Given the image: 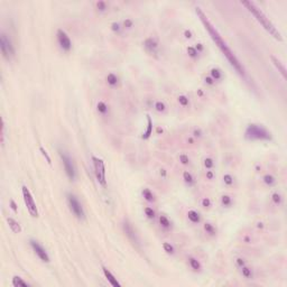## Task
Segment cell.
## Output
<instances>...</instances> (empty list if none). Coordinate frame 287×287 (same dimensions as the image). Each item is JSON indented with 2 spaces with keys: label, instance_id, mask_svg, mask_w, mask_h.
Here are the masks:
<instances>
[{
  "label": "cell",
  "instance_id": "cell-50",
  "mask_svg": "<svg viewBox=\"0 0 287 287\" xmlns=\"http://www.w3.org/2000/svg\"><path fill=\"white\" fill-rule=\"evenodd\" d=\"M184 35H185V37H186V38H191V37H192V33H191L190 30H185Z\"/></svg>",
  "mask_w": 287,
  "mask_h": 287
},
{
  "label": "cell",
  "instance_id": "cell-49",
  "mask_svg": "<svg viewBox=\"0 0 287 287\" xmlns=\"http://www.w3.org/2000/svg\"><path fill=\"white\" fill-rule=\"evenodd\" d=\"M195 50L197 51V52H202L203 51V45L202 44H196V46H195Z\"/></svg>",
  "mask_w": 287,
  "mask_h": 287
},
{
  "label": "cell",
  "instance_id": "cell-37",
  "mask_svg": "<svg viewBox=\"0 0 287 287\" xmlns=\"http://www.w3.org/2000/svg\"><path fill=\"white\" fill-rule=\"evenodd\" d=\"M188 53L192 59H196L197 55H199V52H197V51L195 50V47H193V46L188 47Z\"/></svg>",
  "mask_w": 287,
  "mask_h": 287
},
{
  "label": "cell",
  "instance_id": "cell-44",
  "mask_svg": "<svg viewBox=\"0 0 287 287\" xmlns=\"http://www.w3.org/2000/svg\"><path fill=\"white\" fill-rule=\"evenodd\" d=\"M204 81H205V83H206V84H209V85H213L214 83H215V81L212 79L211 76H206V77L204 79Z\"/></svg>",
  "mask_w": 287,
  "mask_h": 287
},
{
  "label": "cell",
  "instance_id": "cell-36",
  "mask_svg": "<svg viewBox=\"0 0 287 287\" xmlns=\"http://www.w3.org/2000/svg\"><path fill=\"white\" fill-rule=\"evenodd\" d=\"M214 166V161L212 158H210V157H206V158L204 159V167L206 168V170H212Z\"/></svg>",
  "mask_w": 287,
  "mask_h": 287
},
{
  "label": "cell",
  "instance_id": "cell-21",
  "mask_svg": "<svg viewBox=\"0 0 287 287\" xmlns=\"http://www.w3.org/2000/svg\"><path fill=\"white\" fill-rule=\"evenodd\" d=\"M141 194H143L144 199L146 200L147 202H154L155 201V196H154V194L149 188H144Z\"/></svg>",
  "mask_w": 287,
  "mask_h": 287
},
{
  "label": "cell",
  "instance_id": "cell-31",
  "mask_svg": "<svg viewBox=\"0 0 287 287\" xmlns=\"http://www.w3.org/2000/svg\"><path fill=\"white\" fill-rule=\"evenodd\" d=\"M163 249H164V251L166 252V254H168V255H173L174 252H175V248H174L173 245L170 242L163 243Z\"/></svg>",
  "mask_w": 287,
  "mask_h": 287
},
{
  "label": "cell",
  "instance_id": "cell-18",
  "mask_svg": "<svg viewBox=\"0 0 287 287\" xmlns=\"http://www.w3.org/2000/svg\"><path fill=\"white\" fill-rule=\"evenodd\" d=\"M188 218L192 223H199L201 221V215L195 210H190L188 212Z\"/></svg>",
  "mask_w": 287,
  "mask_h": 287
},
{
  "label": "cell",
  "instance_id": "cell-15",
  "mask_svg": "<svg viewBox=\"0 0 287 287\" xmlns=\"http://www.w3.org/2000/svg\"><path fill=\"white\" fill-rule=\"evenodd\" d=\"M7 223H8L9 228H10V230H11L14 233H20L21 232L20 224H19L15 219H12V218H8V219H7Z\"/></svg>",
  "mask_w": 287,
  "mask_h": 287
},
{
  "label": "cell",
  "instance_id": "cell-25",
  "mask_svg": "<svg viewBox=\"0 0 287 287\" xmlns=\"http://www.w3.org/2000/svg\"><path fill=\"white\" fill-rule=\"evenodd\" d=\"M263 181H264L265 184L268 185V186H272V185L276 183V179L272 175V174H266V175L263 177Z\"/></svg>",
  "mask_w": 287,
  "mask_h": 287
},
{
  "label": "cell",
  "instance_id": "cell-17",
  "mask_svg": "<svg viewBox=\"0 0 287 287\" xmlns=\"http://www.w3.org/2000/svg\"><path fill=\"white\" fill-rule=\"evenodd\" d=\"M152 120L149 116H147V128L146 131L143 134V139H145V140L148 139L152 136Z\"/></svg>",
  "mask_w": 287,
  "mask_h": 287
},
{
  "label": "cell",
  "instance_id": "cell-27",
  "mask_svg": "<svg viewBox=\"0 0 287 287\" xmlns=\"http://www.w3.org/2000/svg\"><path fill=\"white\" fill-rule=\"evenodd\" d=\"M204 230H205L206 233L211 234V236H214V234L217 233V229H215V227L210 222L204 223Z\"/></svg>",
  "mask_w": 287,
  "mask_h": 287
},
{
  "label": "cell",
  "instance_id": "cell-35",
  "mask_svg": "<svg viewBox=\"0 0 287 287\" xmlns=\"http://www.w3.org/2000/svg\"><path fill=\"white\" fill-rule=\"evenodd\" d=\"M145 214H146V217L148 218V219H154L156 215L155 211L152 210V208H149V206H147V208H145Z\"/></svg>",
  "mask_w": 287,
  "mask_h": 287
},
{
  "label": "cell",
  "instance_id": "cell-20",
  "mask_svg": "<svg viewBox=\"0 0 287 287\" xmlns=\"http://www.w3.org/2000/svg\"><path fill=\"white\" fill-rule=\"evenodd\" d=\"M106 81L110 86H116L119 82V77L114 73H109L106 77Z\"/></svg>",
  "mask_w": 287,
  "mask_h": 287
},
{
  "label": "cell",
  "instance_id": "cell-38",
  "mask_svg": "<svg viewBox=\"0 0 287 287\" xmlns=\"http://www.w3.org/2000/svg\"><path fill=\"white\" fill-rule=\"evenodd\" d=\"M111 29H112V32H114V33H120L121 32V29H122V26H121V24L120 23H112L111 24Z\"/></svg>",
  "mask_w": 287,
  "mask_h": 287
},
{
  "label": "cell",
  "instance_id": "cell-40",
  "mask_svg": "<svg viewBox=\"0 0 287 287\" xmlns=\"http://www.w3.org/2000/svg\"><path fill=\"white\" fill-rule=\"evenodd\" d=\"M201 204H202L203 208H210L211 206V200L209 197H203L202 201H201Z\"/></svg>",
  "mask_w": 287,
  "mask_h": 287
},
{
  "label": "cell",
  "instance_id": "cell-30",
  "mask_svg": "<svg viewBox=\"0 0 287 287\" xmlns=\"http://www.w3.org/2000/svg\"><path fill=\"white\" fill-rule=\"evenodd\" d=\"M221 204H222L224 208H230L232 204L231 196H229V195H222V196H221Z\"/></svg>",
  "mask_w": 287,
  "mask_h": 287
},
{
  "label": "cell",
  "instance_id": "cell-4",
  "mask_svg": "<svg viewBox=\"0 0 287 287\" xmlns=\"http://www.w3.org/2000/svg\"><path fill=\"white\" fill-rule=\"evenodd\" d=\"M0 48H1L2 56L8 61H10L15 56V46L12 44L10 37L3 32H1L0 34Z\"/></svg>",
  "mask_w": 287,
  "mask_h": 287
},
{
  "label": "cell",
  "instance_id": "cell-45",
  "mask_svg": "<svg viewBox=\"0 0 287 287\" xmlns=\"http://www.w3.org/2000/svg\"><path fill=\"white\" fill-rule=\"evenodd\" d=\"M193 136L195 138H200L202 137V131H201V129H194L193 131Z\"/></svg>",
  "mask_w": 287,
  "mask_h": 287
},
{
  "label": "cell",
  "instance_id": "cell-43",
  "mask_svg": "<svg viewBox=\"0 0 287 287\" xmlns=\"http://www.w3.org/2000/svg\"><path fill=\"white\" fill-rule=\"evenodd\" d=\"M132 25H134V23H132L131 19H126V20L123 21V27L125 28H131Z\"/></svg>",
  "mask_w": 287,
  "mask_h": 287
},
{
  "label": "cell",
  "instance_id": "cell-34",
  "mask_svg": "<svg viewBox=\"0 0 287 287\" xmlns=\"http://www.w3.org/2000/svg\"><path fill=\"white\" fill-rule=\"evenodd\" d=\"M223 183L227 185V186H231L233 184V177H232L230 174H224L223 175Z\"/></svg>",
  "mask_w": 287,
  "mask_h": 287
},
{
  "label": "cell",
  "instance_id": "cell-29",
  "mask_svg": "<svg viewBox=\"0 0 287 287\" xmlns=\"http://www.w3.org/2000/svg\"><path fill=\"white\" fill-rule=\"evenodd\" d=\"M272 201L275 205H280L281 203H283V196H281V194L278 193V192L274 193L272 195Z\"/></svg>",
  "mask_w": 287,
  "mask_h": 287
},
{
  "label": "cell",
  "instance_id": "cell-6",
  "mask_svg": "<svg viewBox=\"0 0 287 287\" xmlns=\"http://www.w3.org/2000/svg\"><path fill=\"white\" fill-rule=\"evenodd\" d=\"M60 157H61V161L63 163V166H64L65 170V174L68 177L70 181H75L76 179V168L74 166V163L72 161L68 154H66L65 152H62L60 150Z\"/></svg>",
  "mask_w": 287,
  "mask_h": 287
},
{
  "label": "cell",
  "instance_id": "cell-14",
  "mask_svg": "<svg viewBox=\"0 0 287 287\" xmlns=\"http://www.w3.org/2000/svg\"><path fill=\"white\" fill-rule=\"evenodd\" d=\"M270 60H272V64L275 65V68L278 70L279 73L283 75V77H284V79H286V68H285L284 64H283V63H281V62L279 61L277 57H275V56H270Z\"/></svg>",
  "mask_w": 287,
  "mask_h": 287
},
{
  "label": "cell",
  "instance_id": "cell-16",
  "mask_svg": "<svg viewBox=\"0 0 287 287\" xmlns=\"http://www.w3.org/2000/svg\"><path fill=\"white\" fill-rule=\"evenodd\" d=\"M188 265H190V267L194 270V272H200V270L202 269V265H201L200 260L194 257L188 258Z\"/></svg>",
  "mask_w": 287,
  "mask_h": 287
},
{
  "label": "cell",
  "instance_id": "cell-48",
  "mask_svg": "<svg viewBox=\"0 0 287 287\" xmlns=\"http://www.w3.org/2000/svg\"><path fill=\"white\" fill-rule=\"evenodd\" d=\"M10 208L12 209V211H14V212H17V205H16V203H15V201H14V200H11V201H10Z\"/></svg>",
  "mask_w": 287,
  "mask_h": 287
},
{
  "label": "cell",
  "instance_id": "cell-42",
  "mask_svg": "<svg viewBox=\"0 0 287 287\" xmlns=\"http://www.w3.org/2000/svg\"><path fill=\"white\" fill-rule=\"evenodd\" d=\"M236 265H237L239 268H241V267L246 266V261H245V259H242V258H237V259H236Z\"/></svg>",
  "mask_w": 287,
  "mask_h": 287
},
{
  "label": "cell",
  "instance_id": "cell-1",
  "mask_svg": "<svg viewBox=\"0 0 287 287\" xmlns=\"http://www.w3.org/2000/svg\"><path fill=\"white\" fill-rule=\"evenodd\" d=\"M196 15H197V17L200 18L201 23L203 24L204 28L208 30V33L210 34V36H211V38H212V41L214 42V44L217 45L218 48L221 51V53L226 56V59L228 60V62L230 63V64H231L232 68L237 71V73L239 74L241 77H243V79H247L246 70H245V68H243L242 64L240 63V61L238 60V57L236 56V54H234L233 52L231 51V48L228 46V44H227L226 41H224V39L222 38V36L220 35V33L218 32L217 28H215V27L212 25L211 21L209 20V18L206 17V15H205L204 12L202 11V9L199 8V7L196 8Z\"/></svg>",
  "mask_w": 287,
  "mask_h": 287
},
{
  "label": "cell",
  "instance_id": "cell-41",
  "mask_svg": "<svg viewBox=\"0 0 287 287\" xmlns=\"http://www.w3.org/2000/svg\"><path fill=\"white\" fill-rule=\"evenodd\" d=\"M97 8L99 9L100 11H104L107 9V2H104V1H98Z\"/></svg>",
  "mask_w": 287,
  "mask_h": 287
},
{
  "label": "cell",
  "instance_id": "cell-46",
  "mask_svg": "<svg viewBox=\"0 0 287 287\" xmlns=\"http://www.w3.org/2000/svg\"><path fill=\"white\" fill-rule=\"evenodd\" d=\"M213 177H214L213 170H206V179H213Z\"/></svg>",
  "mask_w": 287,
  "mask_h": 287
},
{
  "label": "cell",
  "instance_id": "cell-26",
  "mask_svg": "<svg viewBox=\"0 0 287 287\" xmlns=\"http://www.w3.org/2000/svg\"><path fill=\"white\" fill-rule=\"evenodd\" d=\"M241 274H242L243 277H245V278H247V279L252 278V276H254L251 268H249V267H247V266L241 267Z\"/></svg>",
  "mask_w": 287,
  "mask_h": 287
},
{
  "label": "cell",
  "instance_id": "cell-9",
  "mask_svg": "<svg viewBox=\"0 0 287 287\" xmlns=\"http://www.w3.org/2000/svg\"><path fill=\"white\" fill-rule=\"evenodd\" d=\"M56 36H57V43H59L60 47L64 52H70L72 48V42H71L70 36L66 34V32L60 28V29H57Z\"/></svg>",
  "mask_w": 287,
  "mask_h": 287
},
{
  "label": "cell",
  "instance_id": "cell-22",
  "mask_svg": "<svg viewBox=\"0 0 287 287\" xmlns=\"http://www.w3.org/2000/svg\"><path fill=\"white\" fill-rule=\"evenodd\" d=\"M97 110L98 112H99L100 114H102V116H106L107 113H108L109 111V108L108 106L106 104V102H103V101H99L97 104Z\"/></svg>",
  "mask_w": 287,
  "mask_h": 287
},
{
  "label": "cell",
  "instance_id": "cell-8",
  "mask_svg": "<svg viewBox=\"0 0 287 287\" xmlns=\"http://www.w3.org/2000/svg\"><path fill=\"white\" fill-rule=\"evenodd\" d=\"M23 197H24V202L26 205L27 210L29 212V214L33 218H37L38 217V210L37 206H36V202L34 197H33V194L30 193V191L27 188V186H23Z\"/></svg>",
  "mask_w": 287,
  "mask_h": 287
},
{
  "label": "cell",
  "instance_id": "cell-32",
  "mask_svg": "<svg viewBox=\"0 0 287 287\" xmlns=\"http://www.w3.org/2000/svg\"><path fill=\"white\" fill-rule=\"evenodd\" d=\"M154 108L157 112H165L166 111V104L161 101H156L154 104Z\"/></svg>",
  "mask_w": 287,
  "mask_h": 287
},
{
  "label": "cell",
  "instance_id": "cell-11",
  "mask_svg": "<svg viewBox=\"0 0 287 287\" xmlns=\"http://www.w3.org/2000/svg\"><path fill=\"white\" fill-rule=\"evenodd\" d=\"M123 232L126 233L127 237L134 243H139V239H138V236L136 233L135 229H134V227L131 226V223L129 222L128 220H126L123 222Z\"/></svg>",
  "mask_w": 287,
  "mask_h": 287
},
{
  "label": "cell",
  "instance_id": "cell-3",
  "mask_svg": "<svg viewBox=\"0 0 287 287\" xmlns=\"http://www.w3.org/2000/svg\"><path fill=\"white\" fill-rule=\"evenodd\" d=\"M245 138L248 140H272V132L261 125L250 123L245 131Z\"/></svg>",
  "mask_w": 287,
  "mask_h": 287
},
{
  "label": "cell",
  "instance_id": "cell-13",
  "mask_svg": "<svg viewBox=\"0 0 287 287\" xmlns=\"http://www.w3.org/2000/svg\"><path fill=\"white\" fill-rule=\"evenodd\" d=\"M144 45H145V48L152 54L155 53L156 51H157V48H158V42L152 37L147 38L146 41H145V43H144Z\"/></svg>",
  "mask_w": 287,
  "mask_h": 287
},
{
  "label": "cell",
  "instance_id": "cell-33",
  "mask_svg": "<svg viewBox=\"0 0 287 287\" xmlns=\"http://www.w3.org/2000/svg\"><path fill=\"white\" fill-rule=\"evenodd\" d=\"M177 100H179V103L182 107H188V104H190V100H188V98L186 97V95H184V94L179 95Z\"/></svg>",
  "mask_w": 287,
  "mask_h": 287
},
{
  "label": "cell",
  "instance_id": "cell-19",
  "mask_svg": "<svg viewBox=\"0 0 287 287\" xmlns=\"http://www.w3.org/2000/svg\"><path fill=\"white\" fill-rule=\"evenodd\" d=\"M12 286L14 287H28L29 284L19 276H14L12 277Z\"/></svg>",
  "mask_w": 287,
  "mask_h": 287
},
{
  "label": "cell",
  "instance_id": "cell-7",
  "mask_svg": "<svg viewBox=\"0 0 287 287\" xmlns=\"http://www.w3.org/2000/svg\"><path fill=\"white\" fill-rule=\"evenodd\" d=\"M68 206H70L71 212L75 215V218H77L79 220H84L85 219V212L84 209H83L82 204L80 203L79 199L72 193L68 194Z\"/></svg>",
  "mask_w": 287,
  "mask_h": 287
},
{
  "label": "cell",
  "instance_id": "cell-10",
  "mask_svg": "<svg viewBox=\"0 0 287 287\" xmlns=\"http://www.w3.org/2000/svg\"><path fill=\"white\" fill-rule=\"evenodd\" d=\"M30 247H32V249L34 250V252L36 254V256H37L42 261H44V263H50V256H48L47 251L45 250V248L42 246L41 243L37 242L36 240H30Z\"/></svg>",
  "mask_w": 287,
  "mask_h": 287
},
{
  "label": "cell",
  "instance_id": "cell-24",
  "mask_svg": "<svg viewBox=\"0 0 287 287\" xmlns=\"http://www.w3.org/2000/svg\"><path fill=\"white\" fill-rule=\"evenodd\" d=\"M183 179H184L185 183L188 185H190V186L194 184V177L188 170H185L184 173H183Z\"/></svg>",
  "mask_w": 287,
  "mask_h": 287
},
{
  "label": "cell",
  "instance_id": "cell-2",
  "mask_svg": "<svg viewBox=\"0 0 287 287\" xmlns=\"http://www.w3.org/2000/svg\"><path fill=\"white\" fill-rule=\"evenodd\" d=\"M241 5L246 7V8L248 9V11L251 12L252 15H254V17L256 18V20L260 24L261 26L264 27L265 29L269 33L270 35L275 38V39H277V41H279V42L283 41V37H281L280 33H279L278 30H277V28L274 26V24L269 20V18H267V16L256 6L255 3L251 2V1H242Z\"/></svg>",
  "mask_w": 287,
  "mask_h": 287
},
{
  "label": "cell",
  "instance_id": "cell-51",
  "mask_svg": "<svg viewBox=\"0 0 287 287\" xmlns=\"http://www.w3.org/2000/svg\"><path fill=\"white\" fill-rule=\"evenodd\" d=\"M161 174H163L164 176L166 175V172H165V170H161Z\"/></svg>",
  "mask_w": 287,
  "mask_h": 287
},
{
  "label": "cell",
  "instance_id": "cell-39",
  "mask_svg": "<svg viewBox=\"0 0 287 287\" xmlns=\"http://www.w3.org/2000/svg\"><path fill=\"white\" fill-rule=\"evenodd\" d=\"M179 161H181L183 165H188V164H190V158H188V155L181 154V155H179Z\"/></svg>",
  "mask_w": 287,
  "mask_h": 287
},
{
  "label": "cell",
  "instance_id": "cell-12",
  "mask_svg": "<svg viewBox=\"0 0 287 287\" xmlns=\"http://www.w3.org/2000/svg\"><path fill=\"white\" fill-rule=\"evenodd\" d=\"M102 272H103V275H104V277H106V279L108 280V283L111 286H113V287H120L121 286V284L118 281V279L114 277V275L112 274L110 270L108 269V268H106V267H103L102 268Z\"/></svg>",
  "mask_w": 287,
  "mask_h": 287
},
{
  "label": "cell",
  "instance_id": "cell-23",
  "mask_svg": "<svg viewBox=\"0 0 287 287\" xmlns=\"http://www.w3.org/2000/svg\"><path fill=\"white\" fill-rule=\"evenodd\" d=\"M210 76H211L214 81H220V80L222 79V72H221L219 68H213L210 71Z\"/></svg>",
  "mask_w": 287,
  "mask_h": 287
},
{
  "label": "cell",
  "instance_id": "cell-47",
  "mask_svg": "<svg viewBox=\"0 0 287 287\" xmlns=\"http://www.w3.org/2000/svg\"><path fill=\"white\" fill-rule=\"evenodd\" d=\"M41 150H42V152H43V155H44L45 157L47 158V163H48V164H51V158H50V156L47 155V152H46V150H44V148H43V147H41Z\"/></svg>",
  "mask_w": 287,
  "mask_h": 287
},
{
  "label": "cell",
  "instance_id": "cell-28",
  "mask_svg": "<svg viewBox=\"0 0 287 287\" xmlns=\"http://www.w3.org/2000/svg\"><path fill=\"white\" fill-rule=\"evenodd\" d=\"M159 223H161V226L164 229H170V226H172L170 219L167 217H165V215H161V217H159Z\"/></svg>",
  "mask_w": 287,
  "mask_h": 287
},
{
  "label": "cell",
  "instance_id": "cell-5",
  "mask_svg": "<svg viewBox=\"0 0 287 287\" xmlns=\"http://www.w3.org/2000/svg\"><path fill=\"white\" fill-rule=\"evenodd\" d=\"M92 163L94 167V174H95V179L98 183L101 186L106 188L107 186V179H106V167H104V161L103 159L92 156Z\"/></svg>",
  "mask_w": 287,
  "mask_h": 287
}]
</instances>
